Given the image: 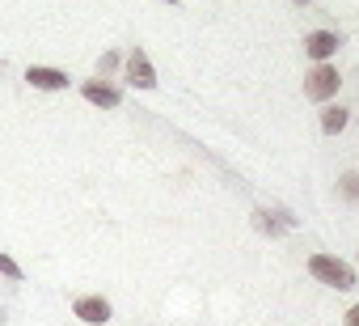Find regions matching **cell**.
Wrapping results in <instances>:
<instances>
[{"mask_svg":"<svg viewBox=\"0 0 359 326\" xmlns=\"http://www.w3.org/2000/svg\"><path fill=\"white\" fill-rule=\"evenodd\" d=\"M309 271L321 280V284H330V288H355V271H351V263H342V259H334V254H313L309 259Z\"/></svg>","mask_w":359,"mask_h":326,"instance_id":"cell-1","label":"cell"},{"mask_svg":"<svg viewBox=\"0 0 359 326\" xmlns=\"http://www.w3.org/2000/svg\"><path fill=\"white\" fill-rule=\"evenodd\" d=\"M338 68H330V64H317L309 77H304V98H313V102H325V98H334L338 93Z\"/></svg>","mask_w":359,"mask_h":326,"instance_id":"cell-2","label":"cell"},{"mask_svg":"<svg viewBox=\"0 0 359 326\" xmlns=\"http://www.w3.org/2000/svg\"><path fill=\"white\" fill-rule=\"evenodd\" d=\"M72 313H76L81 322H89V326H106V322H110V301H102V296H81V301L72 305Z\"/></svg>","mask_w":359,"mask_h":326,"instance_id":"cell-3","label":"cell"},{"mask_svg":"<svg viewBox=\"0 0 359 326\" xmlns=\"http://www.w3.org/2000/svg\"><path fill=\"white\" fill-rule=\"evenodd\" d=\"M127 77H131V85H140V89H152V85H156V72H152L144 47H135V51L127 56Z\"/></svg>","mask_w":359,"mask_h":326,"instance_id":"cell-4","label":"cell"},{"mask_svg":"<svg viewBox=\"0 0 359 326\" xmlns=\"http://www.w3.org/2000/svg\"><path fill=\"white\" fill-rule=\"evenodd\" d=\"M304 51H309L317 64H325V60L338 51V34H330V30H313V34L304 39Z\"/></svg>","mask_w":359,"mask_h":326,"instance_id":"cell-5","label":"cell"},{"mask_svg":"<svg viewBox=\"0 0 359 326\" xmlns=\"http://www.w3.org/2000/svg\"><path fill=\"white\" fill-rule=\"evenodd\" d=\"M85 98H89L93 106H106V110H114V106H118V89H114V85H106V81H85Z\"/></svg>","mask_w":359,"mask_h":326,"instance_id":"cell-6","label":"cell"},{"mask_svg":"<svg viewBox=\"0 0 359 326\" xmlns=\"http://www.w3.org/2000/svg\"><path fill=\"white\" fill-rule=\"evenodd\" d=\"M26 81H30L34 89H64V85H68V77H64L60 68H30Z\"/></svg>","mask_w":359,"mask_h":326,"instance_id":"cell-7","label":"cell"},{"mask_svg":"<svg viewBox=\"0 0 359 326\" xmlns=\"http://www.w3.org/2000/svg\"><path fill=\"white\" fill-rule=\"evenodd\" d=\"M342 127H346V110H342V106H325V110H321V131L334 136V131H342Z\"/></svg>","mask_w":359,"mask_h":326,"instance_id":"cell-8","label":"cell"},{"mask_svg":"<svg viewBox=\"0 0 359 326\" xmlns=\"http://www.w3.org/2000/svg\"><path fill=\"white\" fill-rule=\"evenodd\" d=\"M254 225L262 229V233H271V237H279L287 225H279V221H271V212H254Z\"/></svg>","mask_w":359,"mask_h":326,"instance_id":"cell-9","label":"cell"},{"mask_svg":"<svg viewBox=\"0 0 359 326\" xmlns=\"http://www.w3.org/2000/svg\"><path fill=\"white\" fill-rule=\"evenodd\" d=\"M338 191H342L346 200H359V174H346V178L338 183Z\"/></svg>","mask_w":359,"mask_h":326,"instance_id":"cell-10","label":"cell"},{"mask_svg":"<svg viewBox=\"0 0 359 326\" xmlns=\"http://www.w3.org/2000/svg\"><path fill=\"white\" fill-rule=\"evenodd\" d=\"M0 271H5V275H13V280H22V267H18L9 254H0Z\"/></svg>","mask_w":359,"mask_h":326,"instance_id":"cell-11","label":"cell"},{"mask_svg":"<svg viewBox=\"0 0 359 326\" xmlns=\"http://www.w3.org/2000/svg\"><path fill=\"white\" fill-rule=\"evenodd\" d=\"M342 326H359V305H351V309H346V318H342Z\"/></svg>","mask_w":359,"mask_h":326,"instance_id":"cell-12","label":"cell"},{"mask_svg":"<svg viewBox=\"0 0 359 326\" xmlns=\"http://www.w3.org/2000/svg\"><path fill=\"white\" fill-rule=\"evenodd\" d=\"M296 5H309V0H296Z\"/></svg>","mask_w":359,"mask_h":326,"instance_id":"cell-13","label":"cell"}]
</instances>
